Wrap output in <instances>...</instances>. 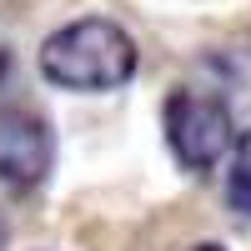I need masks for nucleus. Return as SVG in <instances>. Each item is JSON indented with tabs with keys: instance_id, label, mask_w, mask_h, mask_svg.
<instances>
[{
	"instance_id": "obj_1",
	"label": "nucleus",
	"mask_w": 251,
	"mask_h": 251,
	"mask_svg": "<svg viewBox=\"0 0 251 251\" xmlns=\"http://www.w3.org/2000/svg\"><path fill=\"white\" fill-rule=\"evenodd\" d=\"M40 75L60 91H116L136 75V40L106 15L71 20L66 30L46 35Z\"/></svg>"
},
{
	"instance_id": "obj_2",
	"label": "nucleus",
	"mask_w": 251,
	"mask_h": 251,
	"mask_svg": "<svg viewBox=\"0 0 251 251\" xmlns=\"http://www.w3.org/2000/svg\"><path fill=\"white\" fill-rule=\"evenodd\" d=\"M231 111L221 96L206 91H176L166 100V146L186 171H211L221 166V156L231 151Z\"/></svg>"
},
{
	"instance_id": "obj_3",
	"label": "nucleus",
	"mask_w": 251,
	"mask_h": 251,
	"mask_svg": "<svg viewBox=\"0 0 251 251\" xmlns=\"http://www.w3.org/2000/svg\"><path fill=\"white\" fill-rule=\"evenodd\" d=\"M50 161H55V136L46 116L30 106L0 111V181L15 186V191H30V186L46 181Z\"/></svg>"
},
{
	"instance_id": "obj_4",
	"label": "nucleus",
	"mask_w": 251,
	"mask_h": 251,
	"mask_svg": "<svg viewBox=\"0 0 251 251\" xmlns=\"http://www.w3.org/2000/svg\"><path fill=\"white\" fill-rule=\"evenodd\" d=\"M226 201H231L241 216H251V131H246L241 151H236V166H231V176H226Z\"/></svg>"
},
{
	"instance_id": "obj_5",
	"label": "nucleus",
	"mask_w": 251,
	"mask_h": 251,
	"mask_svg": "<svg viewBox=\"0 0 251 251\" xmlns=\"http://www.w3.org/2000/svg\"><path fill=\"white\" fill-rule=\"evenodd\" d=\"M196 251H226V246H216V241H201V246H196Z\"/></svg>"
},
{
	"instance_id": "obj_6",
	"label": "nucleus",
	"mask_w": 251,
	"mask_h": 251,
	"mask_svg": "<svg viewBox=\"0 0 251 251\" xmlns=\"http://www.w3.org/2000/svg\"><path fill=\"white\" fill-rule=\"evenodd\" d=\"M0 71H5V55H0Z\"/></svg>"
}]
</instances>
